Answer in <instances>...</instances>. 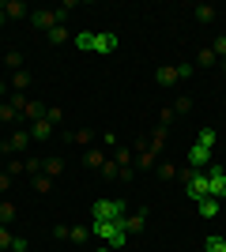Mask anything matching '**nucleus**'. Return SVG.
Wrapping results in <instances>:
<instances>
[{
    "mask_svg": "<svg viewBox=\"0 0 226 252\" xmlns=\"http://www.w3.org/2000/svg\"><path fill=\"white\" fill-rule=\"evenodd\" d=\"M72 8H75V0H65V4H61L57 11H53V8H45V11H31V23L38 27V31L49 34L53 27H61V23H65V15H68Z\"/></svg>",
    "mask_w": 226,
    "mask_h": 252,
    "instance_id": "obj_1",
    "label": "nucleus"
},
{
    "mask_svg": "<svg viewBox=\"0 0 226 252\" xmlns=\"http://www.w3.org/2000/svg\"><path fill=\"white\" fill-rule=\"evenodd\" d=\"M125 215H129L125 200H95V207H91V219L95 222H121Z\"/></svg>",
    "mask_w": 226,
    "mask_h": 252,
    "instance_id": "obj_2",
    "label": "nucleus"
},
{
    "mask_svg": "<svg viewBox=\"0 0 226 252\" xmlns=\"http://www.w3.org/2000/svg\"><path fill=\"white\" fill-rule=\"evenodd\" d=\"M91 233H95V237H102L113 252L125 249V241H129V233L121 230V222H95V226H91Z\"/></svg>",
    "mask_w": 226,
    "mask_h": 252,
    "instance_id": "obj_3",
    "label": "nucleus"
},
{
    "mask_svg": "<svg viewBox=\"0 0 226 252\" xmlns=\"http://www.w3.org/2000/svg\"><path fill=\"white\" fill-rule=\"evenodd\" d=\"M189 75H193V68H189V64H181V68H170V64H166V68H159V72H155V83H159V87H173L177 79H189Z\"/></svg>",
    "mask_w": 226,
    "mask_h": 252,
    "instance_id": "obj_4",
    "label": "nucleus"
},
{
    "mask_svg": "<svg viewBox=\"0 0 226 252\" xmlns=\"http://www.w3.org/2000/svg\"><path fill=\"white\" fill-rule=\"evenodd\" d=\"M207 181H211V200H226V169L219 162L207 166Z\"/></svg>",
    "mask_w": 226,
    "mask_h": 252,
    "instance_id": "obj_5",
    "label": "nucleus"
},
{
    "mask_svg": "<svg viewBox=\"0 0 226 252\" xmlns=\"http://www.w3.org/2000/svg\"><path fill=\"white\" fill-rule=\"evenodd\" d=\"M185 162H189L193 169H207V166H211V147H200V143H193Z\"/></svg>",
    "mask_w": 226,
    "mask_h": 252,
    "instance_id": "obj_6",
    "label": "nucleus"
},
{
    "mask_svg": "<svg viewBox=\"0 0 226 252\" xmlns=\"http://www.w3.org/2000/svg\"><path fill=\"white\" fill-rule=\"evenodd\" d=\"M117 34H106V31H102V34H98L95 31V53H98V57H109V53H117Z\"/></svg>",
    "mask_w": 226,
    "mask_h": 252,
    "instance_id": "obj_7",
    "label": "nucleus"
},
{
    "mask_svg": "<svg viewBox=\"0 0 226 252\" xmlns=\"http://www.w3.org/2000/svg\"><path fill=\"white\" fill-rule=\"evenodd\" d=\"M72 45L79 53H95V31H79V34H72Z\"/></svg>",
    "mask_w": 226,
    "mask_h": 252,
    "instance_id": "obj_8",
    "label": "nucleus"
},
{
    "mask_svg": "<svg viewBox=\"0 0 226 252\" xmlns=\"http://www.w3.org/2000/svg\"><path fill=\"white\" fill-rule=\"evenodd\" d=\"M143 222H147V215H143V211H140V215H125V219H121V230H125V233H140Z\"/></svg>",
    "mask_w": 226,
    "mask_h": 252,
    "instance_id": "obj_9",
    "label": "nucleus"
},
{
    "mask_svg": "<svg viewBox=\"0 0 226 252\" xmlns=\"http://www.w3.org/2000/svg\"><path fill=\"white\" fill-rule=\"evenodd\" d=\"M49 136H53V125H49L45 117H38L31 125V139H49Z\"/></svg>",
    "mask_w": 226,
    "mask_h": 252,
    "instance_id": "obj_10",
    "label": "nucleus"
},
{
    "mask_svg": "<svg viewBox=\"0 0 226 252\" xmlns=\"http://www.w3.org/2000/svg\"><path fill=\"white\" fill-rule=\"evenodd\" d=\"M27 143H31V132H23V128H19V132H11V139L4 143V151H23Z\"/></svg>",
    "mask_w": 226,
    "mask_h": 252,
    "instance_id": "obj_11",
    "label": "nucleus"
},
{
    "mask_svg": "<svg viewBox=\"0 0 226 252\" xmlns=\"http://www.w3.org/2000/svg\"><path fill=\"white\" fill-rule=\"evenodd\" d=\"M196 211H200V219H215V215H219V200H211V196H207V200L196 203Z\"/></svg>",
    "mask_w": 226,
    "mask_h": 252,
    "instance_id": "obj_12",
    "label": "nucleus"
},
{
    "mask_svg": "<svg viewBox=\"0 0 226 252\" xmlns=\"http://www.w3.org/2000/svg\"><path fill=\"white\" fill-rule=\"evenodd\" d=\"M49 42H53V45H65V42H72V34H68V27H65V23L49 31Z\"/></svg>",
    "mask_w": 226,
    "mask_h": 252,
    "instance_id": "obj_13",
    "label": "nucleus"
},
{
    "mask_svg": "<svg viewBox=\"0 0 226 252\" xmlns=\"http://www.w3.org/2000/svg\"><path fill=\"white\" fill-rule=\"evenodd\" d=\"M68 241L87 245V241H91V230H87V226H72V230H68Z\"/></svg>",
    "mask_w": 226,
    "mask_h": 252,
    "instance_id": "obj_14",
    "label": "nucleus"
},
{
    "mask_svg": "<svg viewBox=\"0 0 226 252\" xmlns=\"http://www.w3.org/2000/svg\"><path fill=\"white\" fill-rule=\"evenodd\" d=\"M23 0H8V4H4V15H8V19H23Z\"/></svg>",
    "mask_w": 226,
    "mask_h": 252,
    "instance_id": "obj_15",
    "label": "nucleus"
},
{
    "mask_svg": "<svg viewBox=\"0 0 226 252\" xmlns=\"http://www.w3.org/2000/svg\"><path fill=\"white\" fill-rule=\"evenodd\" d=\"M106 162H109V158H106V151H102V147L87 155V166H95V169H102V166H106Z\"/></svg>",
    "mask_w": 226,
    "mask_h": 252,
    "instance_id": "obj_16",
    "label": "nucleus"
},
{
    "mask_svg": "<svg viewBox=\"0 0 226 252\" xmlns=\"http://www.w3.org/2000/svg\"><path fill=\"white\" fill-rule=\"evenodd\" d=\"M204 252H226V241L219 237V233H211V237L204 241Z\"/></svg>",
    "mask_w": 226,
    "mask_h": 252,
    "instance_id": "obj_17",
    "label": "nucleus"
},
{
    "mask_svg": "<svg viewBox=\"0 0 226 252\" xmlns=\"http://www.w3.org/2000/svg\"><path fill=\"white\" fill-rule=\"evenodd\" d=\"M45 121H49V125H61V121H65V109H61V105H45Z\"/></svg>",
    "mask_w": 226,
    "mask_h": 252,
    "instance_id": "obj_18",
    "label": "nucleus"
},
{
    "mask_svg": "<svg viewBox=\"0 0 226 252\" xmlns=\"http://www.w3.org/2000/svg\"><path fill=\"white\" fill-rule=\"evenodd\" d=\"M61 169H65V162H57V158H45V177H61Z\"/></svg>",
    "mask_w": 226,
    "mask_h": 252,
    "instance_id": "obj_19",
    "label": "nucleus"
},
{
    "mask_svg": "<svg viewBox=\"0 0 226 252\" xmlns=\"http://www.w3.org/2000/svg\"><path fill=\"white\" fill-rule=\"evenodd\" d=\"M15 117H19V109H15L11 102H4V105H0V121H4V125H11Z\"/></svg>",
    "mask_w": 226,
    "mask_h": 252,
    "instance_id": "obj_20",
    "label": "nucleus"
},
{
    "mask_svg": "<svg viewBox=\"0 0 226 252\" xmlns=\"http://www.w3.org/2000/svg\"><path fill=\"white\" fill-rule=\"evenodd\" d=\"M211 53H215V57H219V64H226V34H223V38H215V42H211Z\"/></svg>",
    "mask_w": 226,
    "mask_h": 252,
    "instance_id": "obj_21",
    "label": "nucleus"
},
{
    "mask_svg": "<svg viewBox=\"0 0 226 252\" xmlns=\"http://www.w3.org/2000/svg\"><path fill=\"white\" fill-rule=\"evenodd\" d=\"M196 143H200V147H215V132H211V128L196 132Z\"/></svg>",
    "mask_w": 226,
    "mask_h": 252,
    "instance_id": "obj_22",
    "label": "nucleus"
},
{
    "mask_svg": "<svg viewBox=\"0 0 226 252\" xmlns=\"http://www.w3.org/2000/svg\"><path fill=\"white\" fill-rule=\"evenodd\" d=\"M196 19H200V23H211V19H215V8H211V4H200V8H196Z\"/></svg>",
    "mask_w": 226,
    "mask_h": 252,
    "instance_id": "obj_23",
    "label": "nucleus"
},
{
    "mask_svg": "<svg viewBox=\"0 0 226 252\" xmlns=\"http://www.w3.org/2000/svg\"><path fill=\"white\" fill-rule=\"evenodd\" d=\"M11 87H15V91H27V87H31V75H27V72H15V75H11Z\"/></svg>",
    "mask_w": 226,
    "mask_h": 252,
    "instance_id": "obj_24",
    "label": "nucleus"
},
{
    "mask_svg": "<svg viewBox=\"0 0 226 252\" xmlns=\"http://www.w3.org/2000/svg\"><path fill=\"white\" fill-rule=\"evenodd\" d=\"M11 219H15V203L4 200V203H0V226H4V222H11Z\"/></svg>",
    "mask_w": 226,
    "mask_h": 252,
    "instance_id": "obj_25",
    "label": "nucleus"
},
{
    "mask_svg": "<svg viewBox=\"0 0 226 252\" xmlns=\"http://www.w3.org/2000/svg\"><path fill=\"white\" fill-rule=\"evenodd\" d=\"M49 185H53V177H45V173L34 177V189H38V192H49Z\"/></svg>",
    "mask_w": 226,
    "mask_h": 252,
    "instance_id": "obj_26",
    "label": "nucleus"
},
{
    "mask_svg": "<svg viewBox=\"0 0 226 252\" xmlns=\"http://www.w3.org/2000/svg\"><path fill=\"white\" fill-rule=\"evenodd\" d=\"M200 64H204V68H211V64H219V57L211 49H200Z\"/></svg>",
    "mask_w": 226,
    "mask_h": 252,
    "instance_id": "obj_27",
    "label": "nucleus"
},
{
    "mask_svg": "<svg viewBox=\"0 0 226 252\" xmlns=\"http://www.w3.org/2000/svg\"><path fill=\"white\" fill-rule=\"evenodd\" d=\"M4 64H8V68H15V72H19V68H23V57H19V53H8V57H4Z\"/></svg>",
    "mask_w": 226,
    "mask_h": 252,
    "instance_id": "obj_28",
    "label": "nucleus"
},
{
    "mask_svg": "<svg viewBox=\"0 0 226 252\" xmlns=\"http://www.w3.org/2000/svg\"><path fill=\"white\" fill-rule=\"evenodd\" d=\"M19 173H27V162H8V177H19Z\"/></svg>",
    "mask_w": 226,
    "mask_h": 252,
    "instance_id": "obj_29",
    "label": "nucleus"
},
{
    "mask_svg": "<svg viewBox=\"0 0 226 252\" xmlns=\"http://www.w3.org/2000/svg\"><path fill=\"white\" fill-rule=\"evenodd\" d=\"M72 143H75V147H87V143H91V132H75Z\"/></svg>",
    "mask_w": 226,
    "mask_h": 252,
    "instance_id": "obj_30",
    "label": "nucleus"
},
{
    "mask_svg": "<svg viewBox=\"0 0 226 252\" xmlns=\"http://www.w3.org/2000/svg\"><path fill=\"white\" fill-rule=\"evenodd\" d=\"M159 177H162V181H173V177H177V169H173V166H162Z\"/></svg>",
    "mask_w": 226,
    "mask_h": 252,
    "instance_id": "obj_31",
    "label": "nucleus"
},
{
    "mask_svg": "<svg viewBox=\"0 0 226 252\" xmlns=\"http://www.w3.org/2000/svg\"><path fill=\"white\" fill-rule=\"evenodd\" d=\"M11 252H27V237H11Z\"/></svg>",
    "mask_w": 226,
    "mask_h": 252,
    "instance_id": "obj_32",
    "label": "nucleus"
},
{
    "mask_svg": "<svg viewBox=\"0 0 226 252\" xmlns=\"http://www.w3.org/2000/svg\"><path fill=\"white\" fill-rule=\"evenodd\" d=\"M193 109V98H177V113H189Z\"/></svg>",
    "mask_w": 226,
    "mask_h": 252,
    "instance_id": "obj_33",
    "label": "nucleus"
},
{
    "mask_svg": "<svg viewBox=\"0 0 226 252\" xmlns=\"http://www.w3.org/2000/svg\"><path fill=\"white\" fill-rule=\"evenodd\" d=\"M106 147H117V136H113V132H106V136H102V151Z\"/></svg>",
    "mask_w": 226,
    "mask_h": 252,
    "instance_id": "obj_34",
    "label": "nucleus"
},
{
    "mask_svg": "<svg viewBox=\"0 0 226 252\" xmlns=\"http://www.w3.org/2000/svg\"><path fill=\"white\" fill-rule=\"evenodd\" d=\"M0 249H11V233L4 230V226H0Z\"/></svg>",
    "mask_w": 226,
    "mask_h": 252,
    "instance_id": "obj_35",
    "label": "nucleus"
},
{
    "mask_svg": "<svg viewBox=\"0 0 226 252\" xmlns=\"http://www.w3.org/2000/svg\"><path fill=\"white\" fill-rule=\"evenodd\" d=\"M11 189V177H8V173H0V192H8Z\"/></svg>",
    "mask_w": 226,
    "mask_h": 252,
    "instance_id": "obj_36",
    "label": "nucleus"
},
{
    "mask_svg": "<svg viewBox=\"0 0 226 252\" xmlns=\"http://www.w3.org/2000/svg\"><path fill=\"white\" fill-rule=\"evenodd\" d=\"M4 19H8V15H4V4H0V23H4Z\"/></svg>",
    "mask_w": 226,
    "mask_h": 252,
    "instance_id": "obj_37",
    "label": "nucleus"
},
{
    "mask_svg": "<svg viewBox=\"0 0 226 252\" xmlns=\"http://www.w3.org/2000/svg\"><path fill=\"white\" fill-rule=\"evenodd\" d=\"M98 252H113V249H109V245H106V249H98Z\"/></svg>",
    "mask_w": 226,
    "mask_h": 252,
    "instance_id": "obj_38",
    "label": "nucleus"
},
{
    "mask_svg": "<svg viewBox=\"0 0 226 252\" xmlns=\"http://www.w3.org/2000/svg\"><path fill=\"white\" fill-rule=\"evenodd\" d=\"M0 94H4V83H0Z\"/></svg>",
    "mask_w": 226,
    "mask_h": 252,
    "instance_id": "obj_39",
    "label": "nucleus"
},
{
    "mask_svg": "<svg viewBox=\"0 0 226 252\" xmlns=\"http://www.w3.org/2000/svg\"><path fill=\"white\" fill-rule=\"evenodd\" d=\"M0 158H4V147H0Z\"/></svg>",
    "mask_w": 226,
    "mask_h": 252,
    "instance_id": "obj_40",
    "label": "nucleus"
}]
</instances>
